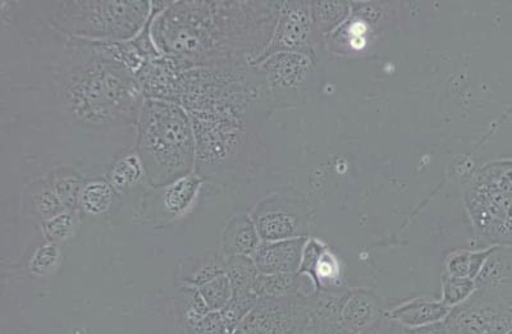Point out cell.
<instances>
[{"label":"cell","instance_id":"1","mask_svg":"<svg viewBox=\"0 0 512 334\" xmlns=\"http://www.w3.org/2000/svg\"><path fill=\"white\" fill-rule=\"evenodd\" d=\"M280 3L235 0L153 2L152 38L186 70L248 67L271 41Z\"/></svg>","mask_w":512,"mask_h":334},{"label":"cell","instance_id":"2","mask_svg":"<svg viewBox=\"0 0 512 334\" xmlns=\"http://www.w3.org/2000/svg\"><path fill=\"white\" fill-rule=\"evenodd\" d=\"M81 44L85 56L70 64L61 79L62 102L73 121L93 128L137 122L145 98L134 73L85 41Z\"/></svg>","mask_w":512,"mask_h":334},{"label":"cell","instance_id":"3","mask_svg":"<svg viewBox=\"0 0 512 334\" xmlns=\"http://www.w3.org/2000/svg\"><path fill=\"white\" fill-rule=\"evenodd\" d=\"M136 128V153L143 162L149 186L162 189L195 172L194 126L184 107L144 99Z\"/></svg>","mask_w":512,"mask_h":334},{"label":"cell","instance_id":"4","mask_svg":"<svg viewBox=\"0 0 512 334\" xmlns=\"http://www.w3.org/2000/svg\"><path fill=\"white\" fill-rule=\"evenodd\" d=\"M50 4L48 18L54 29L89 43L135 39L153 11L149 0H67Z\"/></svg>","mask_w":512,"mask_h":334},{"label":"cell","instance_id":"5","mask_svg":"<svg viewBox=\"0 0 512 334\" xmlns=\"http://www.w3.org/2000/svg\"><path fill=\"white\" fill-rule=\"evenodd\" d=\"M187 113L194 126L198 175L204 180L228 182L248 171L253 145L250 123L221 114Z\"/></svg>","mask_w":512,"mask_h":334},{"label":"cell","instance_id":"6","mask_svg":"<svg viewBox=\"0 0 512 334\" xmlns=\"http://www.w3.org/2000/svg\"><path fill=\"white\" fill-rule=\"evenodd\" d=\"M465 201L475 231L484 241L512 247V160L479 169L466 186Z\"/></svg>","mask_w":512,"mask_h":334},{"label":"cell","instance_id":"7","mask_svg":"<svg viewBox=\"0 0 512 334\" xmlns=\"http://www.w3.org/2000/svg\"><path fill=\"white\" fill-rule=\"evenodd\" d=\"M262 242L308 237V204L295 191H277L265 196L250 214Z\"/></svg>","mask_w":512,"mask_h":334},{"label":"cell","instance_id":"8","mask_svg":"<svg viewBox=\"0 0 512 334\" xmlns=\"http://www.w3.org/2000/svg\"><path fill=\"white\" fill-rule=\"evenodd\" d=\"M445 320L455 334H510L512 295L479 288Z\"/></svg>","mask_w":512,"mask_h":334},{"label":"cell","instance_id":"9","mask_svg":"<svg viewBox=\"0 0 512 334\" xmlns=\"http://www.w3.org/2000/svg\"><path fill=\"white\" fill-rule=\"evenodd\" d=\"M310 297L259 299L233 334H300L309 318Z\"/></svg>","mask_w":512,"mask_h":334},{"label":"cell","instance_id":"10","mask_svg":"<svg viewBox=\"0 0 512 334\" xmlns=\"http://www.w3.org/2000/svg\"><path fill=\"white\" fill-rule=\"evenodd\" d=\"M263 76L269 103L276 107L294 103L308 84L312 59L301 53H277L253 64Z\"/></svg>","mask_w":512,"mask_h":334},{"label":"cell","instance_id":"11","mask_svg":"<svg viewBox=\"0 0 512 334\" xmlns=\"http://www.w3.org/2000/svg\"><path fill=\"white\" fill-rule=\"evenodd\" d=\"M310 4L304 2L281 3L271 41L253 64L277 53H301L308 56V47L314 29ZM251 64V66H253Z\"/></svg>","mask_w":512,"mask_h":334},{"label":"cell","instance_id":"12","mask_svg":"<svg viewBox=\"0 0 512 334\" xmlns=\"http://www.w3.org/2000/svg\"><path fill=\"white\" fill-rule=\"evenodd\" d=\"M386 313L377 294L365 288H354L347 291L340 323L351 334H369L382 323Z\"/></svg>","mask_w":512,"mask_h":334},{"label":"cell","instance_id":"13","mask_svg":"<svg viewBox=\"0 0 512 334\" xmlns=\"http://www.w3.org/2000/svg\"><path fill=\"white\" fill-rule=\"evenodd\" d=\"M308 237L303 239L262 242L253 256L262 274H295L300 272Z\"/></svg>","mask_w":512,"mask_h":334},{"label":"cell","instance_id":"14","mask_svg":"<svg viewBox=\"0 0 512 334\" xmlns=\"http://www.w3.org/2000/svg\"><path fill=\"white\" fill-rule=\"evenodd\" d=\"M300 273L313 279L317 291L344 288L336 256L317 240L306 242Z\"/></svg>","mask_w":512,"mask_h":334},{"label":"cell","instance_id":"15","mask_svg":"<svg viewBox=\"0 0 512 334\" xmlns=\"http://www.w3.org/2000/svg\"><path fill=\"white\" fill-rule=\"evenodd\" d=\"M317 292L313 279L303 273L262 274L253 286V294L258 299H277V297L313 296Z\"/></svg>","mask_w":512,"mask_h":334},{"label":"cell","instance_id":"16","mask_svg":"<svg viewBox=\"0 0 512 334\" xmlns=\"http://www.w3.org/2000/svg\"><path fill=\"white\" fill-rule=\"evenodd\" d=\"M262 240L253 219L248 214H237L227 222L221 236V254L224 258L244 255L253 258Z\"/></svg>","mask_w":512,"mask_h":334},{"label":"cell","instance_id":"17","mask_svg":"<svg viewBox=\"0 0 512 334\" xmlns=\"http://www.w3.org/2000/svg\"><path fill=\"white\" fill-rule=\"evenodd\" d=\"M451 309L443 301L415 299L388 310L387 315L406 328H420L443 322Z\"/></svg>","mask_w":512,"mask_h":334},{"label":"cell","instance_id":"18","mask_svg":"<svg viewBox=\"0 0 512 334\" xmlns=\"http://www.w3.org/2000/svg\"><path fill=\"white\" fill-rule=\"evenodd\" d=\"M474 282L477 290L486 288L512 295V247L495 246Z\"/></svg>","mask_w":512,"mask_h":334},{"label":"cell","instance_id":"19","mask_svg":"<svg viewBox=\"0 0 512 334\" xmlns=\"http://www.w3.org/2000/svg\"><path fill=\"white\" fill-rule=\"evenodd\" d=\"M204 181L203 177L194 172L171 185L162 187L163 194L160 195V201L169 219L181 217L192 207Z\"/></svg>","mask_w":512,"mask_h":334},{"label":"cell","instance_id":"20","mask_svg":"<svg viewBox=\"0 0 512 334\" xmlns=\"http://www.w3.org/2000/svg\"><path fill=\"white\" fill-rule=\"evenodd\" d=\"M226 258L222 254L208 253L195 258L186 259L181 264L180 279L185 286L199 288L207 285L224 272Z\"/></svg>","mask_w":512,"mask_h":334},{"label":"cell","instance_id":"21","mask_svg":"<svg viewBox=\"0 0 512 334\" xmlns=\"http://www.w3.org/2000/svg\"><path fill=\"white\" fill-rule=\"evenodd\" d=\"M224 272L230 279L233 297L254 295L253 286L260 272L251 256L237 255L226 258Z\"/></svg>","mask_w":512,"mask_h":334},{"label":"cell","instance_id":"22","mask_svg":"<svg viewBox=\"0 0 512 334\" xmlns=\"http://www.w3.org/2000/svg\"><path fill=\"white\" fill-rule=\"evenodd\" d=\"M109 183L118 194H127L146 181L143 162L137 153L118 159L109 172Z\"/></svg>","mask_w":512,"mask_h":334},{"label":"cell","instance_id":"23","mask_svg":"<svg viewBox=\"0 0 512 334\" xmlns=\"http://www.w3.org/2000/svg\"><path fill=\"white\" fill-rule=\"evenodd\" d=\"M50 182H52L64 209H80V199L85 182L79 173L73 171V169L62 168L52 173Z\"/></svg>","mask_w":512,"mask_h":334},{"label":"cell","instance_id":"24","mask_svg":"<svg viewBox=\"0 0 512 334\" xmlns=\"http://www.w3.org/2000/svg\"><path fill=\"white\" fill-rule=\"evenodd\" d=\"M114 194L116 191L109 181L95 180L85 183L80 199V209L88 214H104L112 207Z\"/></svg>","mask_w":512,"mask_h":334},{"label":"cell","instance_id":"25","mask_svg":"<svg viewBox=\"0 0 512 334\" xmlns=\"http://www.w3.org/2000/svg\"><path fill=\"white\" fill-rule=\"evenodd\" d=\"M76 212L77 210H64V212L44 221V236L50 244H63L75 235L77 224H79Z\"/></svg>","mask_w":512,"mask_h":334},{"label":"cell","instance_id":"26","mask_svg":"<svg viewBox=\"0 0 512 334\" xmlns=\"http://www.w3.org/2000/svg\"><path fill=\"white\" fill-rule=\"evenodd\" d=\"M310 15L315 30L329 31L345 20L349 7L344 2H315L310 7Z\"/></svg>","mask_w":512,"mask_h":334},{"label":"cell","instance_id":"27","mask_svg":"<svg viewBox=\"0 0 512 334\" xmlns=\"http://www.w3.org/2000/svg\"><path fill=\"white\" fill-rule=\"evenodd\" d=\"M198 290L212 311H222L230 304L233 297L232 285L226 274L213 279Z\"/></svg>","mask_w":512,"mask_h":334},{"label":"cell","instance_id":"28","mask_svg":"<svg viewBox=\"0 0 512 334\" xmlns=\"http://www.w3.org/2000/svg\"><path fill=\"white\" fill-rule=\"evenodd\" d=\"M477 290L475 282L470 278L443 277L442 301L450 308L463 304Z\"/></svg>","mask_w":512,"mask_h":334},{"label":"cell","instance_id":"29","mask_svg":"<svg viewBox=\"0 0 512 334\" xmlns=\"http://www.w3.org/2000/svg\"><path fill=\"white\" fill-rule=\"evenodd\" d=\"M61 262V251L56 244H45L35 251L30 260V271L35 276L45 277L52 274Z\"/></svg>","mask_w":512,"mask_h":334},{"label":"cell","instance_id":"30","mask_svg":"<svg viewBox=\"0 0 512 334\" xmlns=\"http://www.w3.org/2000/svg\"><path fill=\"white\" fill-rule=\"evenodd\" d=\"M34 207L36 212L44 218V221L66 210L50 180L40 183V187L34 195Z\"/></svg>","mask_w":512,"mask_h":334},{"label":"cell","instance_id":"31","mask_svg":"<svg viewBox=\"0 0 512 334\" xmlns=\"http://www.w3.org/2000/svg\"><path fill=\"white\" fill-rule=\"evenodd\" d=\"M445 274L457 278H470L475 281L474 251L460 250L448 255L445 264Z\"/></svg>","mask_w":512,"mask_h":334},{"label":"cell","instance_id":"32","mask_svg":"<svg viewBox=\"0 0 512 334\" xmlns=\"http://www.w3.org/2000/svg\"><path fill=\"white\" fill-rule=\"evenodd\" d=\"M187 328L190 334H230L224 324L221 311H209L199 322Z\"/></svg>","mask_w":512,"mask_h":334},{"label":"cell","instance_id":"33","mask_svg":"<svg viewBox=\"0 0 512 334\" xmlns=\"http://www.w3.org/2000/svg\"><path fill=\"white\" fill-rule=\"evenodd\" d=\"M300 334H351L336 320L315 317L310 314L303 331Z\"/></svg>","mask_w":512,"mask_h":334},{"label":"cell","instance_id":"34","mask_svg":"<svg viewBox=\"0 0 512 334\" xmlns=\"http://www.w3.org/2000/svg\"><path fill=\"white\" fill-rule=\"evenodd\" d=\"M406 334H455V332L448 326L446 320H443V322L431 324V326L406 328Z\"/></svg>","mask_w":512,"mask_h":334},{"label":"cell","instance_id":"35","mask_svg":"<svg viewBox=\"0 0 512 334\" xmlns=\"http://www.w3.org/2000/svg\"><path fill=\"white\" fill-rule=\"evenodd\" d=\"M369 334H406V327L401 324L393 322L391 318L386 317L382 320V323Z\"/></svg>","mask_w":512,"mask_h":334},{"label":"cell","instance_id":"36","mask_svg":"<svg viewBox=\"0 0 512 334\" xmlns=\"http://www.w3.org/2000/svg\"><path fill=\"white\" fill-rule=\"evenodd\" d=\"M510 334H512V332Z\"/></svg>","mask_w":512,"mask_h":334}]
</instances>
